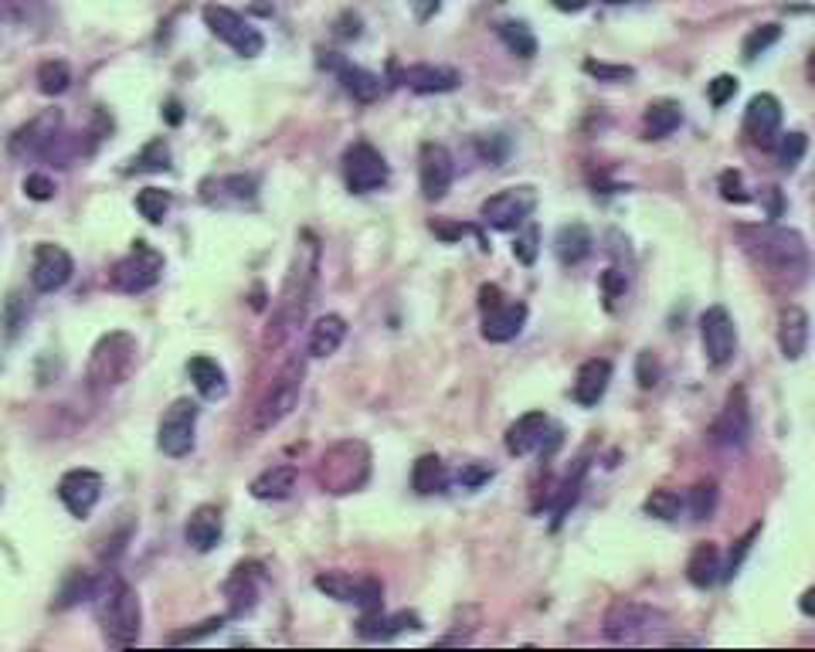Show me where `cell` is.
Masks as SVG:
<instances>
[{
  "label": "cell",
  "instance_id": "63",
  "mask_svg": "<svg viewBox=\"0 0 815 652\" xmlns=\"http://www.w3.org/2000/svg\"><path fill=\"white\" fill-rule=\"evenodd\" d=\"M0 503H4V483H0Z\"/></svg>",
  "mask_w": 815,
  "mask_h": 652
},
{
  "label": "cell",
  "instance_id": "13",
  "mask_svg": "<svg viewBox=\"0 0 815 652\" xmlns=\"http://www.w3.org/2000/svg\"><path fill=\"white\" fill-rule=\"evenodd\" d=\"M316 588L323 591L333 602H347L357 605L364 612H377L384 602V585L377 578H354L347 571H323L316 574Z\"/></svg>",
  "mask_w": 815,
  "mask_h": 652
},
{
  "label": "cell",
  "instance_id": "35",
  "mask_svg": "<svg viewBox=\"0 0 815 652\" xmlns=\"http://www.w3.org/2000/svg\"><path fill=\"white\" fill-rule=\"evenodd\" d=\"M449 483H452V473L439 456H422L415 462V469H411V489H415L418 496L445 493Z\"/></svg>",
  "mask_w": 815,
  "mask_h": 652
},
{
  "label": "cell",
  "instance_id": "28",
  "mask_svg": "<svg viewBox=\"0 0 815 652\" xmlns=\"http://www.w3.org/2000/svg\"><path fill=\"white\" fill-rule=\"evenodd\" d=\"M544 435H547V415L544 411H527V415H520L517 422L506 428V452H510V456H530V452L544 445Z\"/></svg>",
  "mask_w": 815,
  "mask_h": 652
},
{
  "label": "cell",
  "instance_id": "45",
  "mask_svg": "<svg viewBox=\"0 0 815 652\" xmlns=\"http://www.w3.org/2000/svg\"><path fill=\"white\" fill-rule=\"evenodd\" d=\"M0 17L14 24H34L45 17V4L41 0H0Z\"/></svg>",
  "mask_w": 815,
  "mask_h": 652
},
{
  "label": "cell",
  "instance_id": "27",
  "mask_svg": "<svg viewBox=\"0 0 815 652\" xmlns=\"http://www.w3.org/2000/svg\"><path fill=\"white\" fill-rule=\"evenodd\" d=\"M778 347H782L785 360H799L809 347V313L802 306L788 303L778 313Z\"/></svg>",
  "mask_w": 815,
  "mask_h": 652
},
{
  "label": "cell",
  "instance_id": "56",
  "mask_svg": "<svg viewBox=\"0 0 815 652\" xmlns=\"http://www.w3.org/2000/svg\"><path fill=\"white\" fill-rule=\"evenodd\" d=\"M489 476H493V473H489V469H473V466H469L466 473H459V479H462V483H466V486H479V483H486Z\"/></svg>",
  "mask_w": 815,
  "mask_h": 652
},
{
  "label": "cell",
  "instance_id": "22",
  "mask_svg": "<svg viewBox=\"0 0 815 652\" xmlns=\"http://www.w3.org/2000/svg\"><path fill=\"white\" fill-rule=\"evenodd\" d=\"M99 496H102V476L92 473V469H72V473H65L62 479H58V500H62L65 510L79 520H85L92 510H96Z\"/></svg>",
  "mask_w": 815,
  "mask_h": 652
},
{
  "label": "cell",
  "instance_id": "5",
  "mask_svg": "<svg viewBox=\"0 0 815 652\" xmlns=\"http://www.w3.org/2000/svg\"><path fill=\"white\" fill-rule=\"evenodd\" d=\"M136 354H140V347H136L133 333H126V330L106 333V337L92 347L89 367H85V381H89V388L99 394L123 388L136 371Z\"/></svg>",
  "mask_w": 815,
  "mask_h": 652
},
{
  "label": "cell",
  "instance_id": "23",
  "mask_svg": "<svg viewBox=\"0 0 815 652\" xmlns=\"http://www.w3.org/2000/svg\"><path fill=\"white\" fill-rule=\"evenodd\" d=\"M394 79L405 85V89L418 92V96H439V92L459 89L462 75L456 68H445V65H408V68H394Z\"/></svg>",
  "mask_w": 815,
  "mask_h": 652
},
{
  "label": "cell",
  "instance_id": "9",
  "mask_svg": "<svg viewBox=\"0 0 815 652\" xmlns=\"http://www.w3.org/2000/svg\"><path fill=\"white\" fill-rule=\"evenodd\" d=\"M605 636L619 646H639V642H656L659 632L666 629V615L649 605L636 602H615L605 612Z\"/></svg>",
  "mask_w": 815,
  "mask_h": 652
},
{
  "label": "cell",
  "instance_id": "38",
  "mask_svg": "<svg viewBox=\"0 0 815 652\" xmlns=\"http://www.w3.org/2000/svg\"><path fill=\"white\" fill-rule=\"evenodd\" d=\"M160 170H170V143L150 140L147 147L130 160L126 174H160Z\"/></svg>",
  "mask_w": 815,
  "mask_h": 652
},
{
  "label": "cell",
  "instance_id": "1",
  "mask_svg": "<svg viewBox=\"0 0 815 652\" xmlns=\"http://www.w3.org/2000/svg\"><path fill=\"white\" fill-rule=\"evenodd\" d=\"M316 269H320V245L313 242V235H303V245L296 248L289 276L282 282V293L276 310L269 316V326L262 333V347L276 350L296 333V326L306 320L313 303V286H316Z\"/></svg>",
  "mask_w": 815,
  "mask_h": 652
},
{
  "label": "cell",
  "instance_id": "37",
  "mask_svg": "<svg viewBox=\"0 0 815 652\" xmlns=\"http://www.w3.org/2000/svg\"><path fill=\"white\" fill-rule=\"evenodd\" d=\"M255 568H245V564H238L235 574H231V581L225 585L228 598H231V615H245L255 608V598H259V588H255Z\"/></svg>",
  "mask_w": 815,
  "mask_h": 652
},
{
  "label": "cell",
  "instance_id": "30",
  "mask_svg": "<svg viewBox=\"0 0 815 652\" xmlns=\"http://www.w3.org/2000/svg\"><path fill=\"white\" fill-rule=\"evenodd\" d=\"M296 479H299L296 466H269L265 473H259L252 479L248 493H252L255 500H265V503H269V500H286V496H293Z\"/></svg>",
  "mask_w": 815,
  "mask_h": 652
},
{
  "label": "cell",
  "instance_id": "36",
  "mask_svg": "<svg viewBox=\"0 0 815 652\" xmlns=\"http://www.w3.org/2000/svg\"><path fill=\"white\" fill-rule=\"evenodd\" d=\"M591 245H595L591 242V231L585 225H578V221H574V225H564L554 238V252L564 265L585 262L591 255Z\"/></svg>",
  "mask_w": 815,
  "mask_h": 652
},
{
  "label": "cell",
  "instance_id": "53",
  "mask_svg": "<svg viewBox=\"0 0 815 652\" xmlns=\"http://www.w3.org/2000/svg\"><path fill=\"white\" fill-rule=\"evenodd\" d=\"M758 534H761V527H751L748 534L737 540V551H731V561H727V568H724V578H734V574L741 571V561L748 557V551L754 547V537H758Z\"/></svg>",
  "mask_w": 815,
  "mask_h": 652
},
{
  "label": "cell",
  "instance_id": "57",
  "mask_svg": "<svg viewBox=\"0 0 815 652\" xmlns=\"http://www.w3.org/2000/svg\"><path fill=\"white\" fill-rule=\"evenodd\" d=\"M551 4L557 7V11H564V14H578V11H585L591 0H551Z\"/></svg>",
  "mask_w": 815,
  "mask_h": 652
},
{
  "label": "cell",
  "instance_id": "7",
  "mask_svg": "<svg viewBox=\"0 0 815 652\" xmlns=\"http://www.w3.org/2000/svg\"><path fill=\"white\" fill-rule=\"evenodd\" d=\"M303 377H306L303 360H289V364L276 374V381L265 388L259 405L252 408V422H248V428H252L255 435L272 432L279 422H286V418L293 415L299 394H303Z\"/></svg>",
  "mask_w": 815,
  "mask_h": 652
},
{
  "label": "cell",
  "instance_id": "24",
  "mask_svg": "<svg viewBox=\"0 0 815 652\" xmlns=\"http://www.w3.org/2000/svg\"><path fill=\"white\" fill-rule=\"evenodd\" d=\"M323 65L330 68V72H337L343 92H347L354 102H360V106H371V102L381 99V92H384L381 75L367 72V68H360V65L343 62V58H323Z\"/></svg>",
  "mask_w": 815,
  "mask_h": 652
},
{
  "label": "cell",
  "instance_id": "12",
  "mask_svg": "<svg viewBox=\"0 0 815 652\" xmlns=\"http://www.w3.org/2000/svg\"><path fill=\"white\" fill-rule=\"evenodd\" d=\"M479 310H483V340L489 343L513 340L523 330V323H527V306L506 303L496 286L479 289Z\"/></svg>",
  "mask_w": 815,
  "mask_h": 652
},
{
  "label": "cell",
  "instance_id": "17",
  "mask_svg": "<svg viewBox=\"0 0 815 652\" xmlns=\"http://www.w3.org/2000/svg\"><path fill=\"white\" fill-rule=\"evenodd\" d=\"M700 340H703V354L714 367H724L734 360L737 350V330L734 320L724 306H710L707 313L700 316Z\"/></svg>",
  "mask_w": 815,
  "mask_h": 652
},
{
  "label": "cell",
  "instance_id": "41",
  "mask_svg": "<svg viewBox=\"0 0 815 652\" xmlns=\"http://www.w3.org/2000/svg\"><path fill=\"white\" fill-rule=\"evenodd\" d=\"M170 208H174V197H170V191H160V187H143V191L136 194V211H140L150 225H160V221L170 214Z\"/></svg>",
  "mask_w": 815,
  "mask_h": 652
},
{
  "label": "cell",
  "instance_id": "14",
  "mask_svg": "<svg viewBox=\"0 0 815 652\" xmlns=\"http://www.w3.org/2000/svg\"><path fill=\"white\" fill-rule=\"evenodd\" d=\"M534 208H537L534 187H506V191L486 197L483 208H479V218H483V225L496 231H513L534 214Z\"/></svg>",
  "mask_w": 815,
  "mask_h": 652
},
{
  "label": "cell",
  "instance_id": "16",
  "mask_svg": "<svg viewBox=\"0 0 815 652\" xmlns=\"http://www.w3.org/2000/svg\"><path fill=\"white\" fill-rule=\"evenodd\" d=\"M201 201L208 204V208H255V201H259V180L252 174H225V177H208L201 180Z\"/></svg>",
  "mask_w": 815,
  "mask_h": 652
},
{
  "label": "cell",
  "instance_id": "62",
  "mask_svg": "<svg viewBox=\"0 0 815 652\" xmlns=\"http://www.w3.org/2000/svg\"><path fill=\"white\" fill-rule=\"evenodd\" d=\"M605 4H629V0H605Z\"/></svg>",
  "mask_w": 815,
  "mask_h": 652
},
{
  "label": "cell",
  "instance_id": "61",
  "mask_svg": "<svg viewBox=\"0 0 815 652\" xmlns=\"http://www.w3.org/2000/svg\"><path fill=\"white\" fill-rule=\"evenodd\" d=\"M809 79L815 82V51H812V58H809Z\"/></svg>",
  "mask_w": 815,
  "mask_h": 652
},
{
  "label": "cell",
  "instance_id": "29",
  "mask_svg": "<svg viewBox=\"0 0 815 652\" xmlns=\"http://www.w3.org/2000/svg\"><path fill=\"white\" fill-rule=\"evenodd\" d=\"M187 374H191V381H194V388L201 398H208V401H218V398H225L228 394V377L225 371H221V364L214 357H204V354H197L187 360Z\"/></svg>",
  "mask_w": 815,
  "mask_h": 652
},
{
  "label": "cell",
  "instance_id": "33",
  "mask_svg": "<svg viewBox=\"0 0 815 652\" xmlns=\"http://www.w3.org/2000/svg\"><path fill=\"white\" fill-rule=\"evenodd\" d=\"M405 629H422V619H418L415 612L381 615V608H377V612H364V619H360V636L364 639H388Z\"/></svg>",
  "mask_w": 815,
  "mask_h": 652
},
{
  "label": "cell",
  "instance_id": "19",
  "mask_svg": "<svg viewBox=\"0 0 815 652\" xmlns=\"http://www.w3.org/2000/svg\"><path fill=\"white\" fill-rule=\"evenodd\" d=\"M72 272H75V262H72V255H68L62 245L41 242L38 248H34L31 286L38 289V293H58L62 286H68Z\"/></svg>",
  "mask_w": 815,
  "mask_h": 652
},
{
  "label": "cell",
  "instance_id": "32",
  "mask_svg": "<svg viewBox=\"0 0 815 652\" xmlns=\"http://www.w3.org/2000/svg\"><path fill=\"white\" fill-rule=\"evenodd\" d=\"M683 123V106L673 99H659L652 102L646 109V116H642V130H646V140H666V136H673L680 130Z\"/></svg>",
  "mask_w": 815,
  "mask_h": 652
},
{
  "label": "cell",
  "instance_id": "11",
  "mask_svg": "<svg viewBox=\"0 0 815 652\" xmlns=\"http://www.w3.org/2000/svg\"><path fill=\"white\" fill-rule=\"evenodd\" d=\"M197 401L191 398H177L174 405L163 411L160 428H157V445L163 456L170 459H184L191 456L194 449V432H197Z\"/></svg>",
  "mask_w": 815,
  "mask_h": 652
},
{
  "label": "cell",
  "instance_id": "18",
  "mask_svg": "<svg viewBox=\"0 0 815 652\" xmlns=\"http://www.w3.org/2000/svg\"><path fill=\"white\" fill-rule=\"evenodd\" d=\"M456 177V160L442 143H422L418 150V184L428 201H442Z\"/></svg>",
  "mask_w": 815,
  "mask_h": 652
},
{
  "label": "cell",
  "instance_id": "52",
  "mask_svg": "<svg viewBox=\"0 0 815 652\" xmlns=\"http://www.w3.org/2000/svg\"><path fill=\"white\" fill-rule=\"evenodd\" d=\"M24 194H28L31 201H51V197H55V180L45 174H28L24 177Z\"/></svg>",
  "mask_w": 815,
  "mask_h": 652
},
{
  "label": "cell",
  "instance_id": "55",
  "mask_svg": "<svg viewBox=\"0 0 815 652\" xmlns=\"http://www.w3.org/2000/svg\"><path fill=\"white\" fill-rule=\"evenodd\" d=\"M602 293H605V303L612 306L615 299H622L625 296V276L619 269H608L602 272Z\"/></svg>",
  "mask_w": 815,
  "mask_h": 652
},
{
  "label": "cell",
  "instance_id": "31",
  "mask_svg": "<svg viewBox=\"0 0 815 652\" xmlns=\"http://www.w3.org/2000/svg\"><path fill=\"white\" fill-rule=\"evenodd\" d=\"M343 340H347V320L337 313H326L313 323L306 350H310V357H330L343 347Z\"/></svg>",
  "mask_w": 815,
  "mask_h": 652
},
{
  "label": "cell",
  "instance_id": "40",
  "mask_svg": "<svg viewBox=\"0 0 815 652\" xmlns=\"http://www.w3.org/2000/svg\"><path fill=\"white\" fill-rule=\"evenodd\" d=\"M496 34H500L503 45L510 48L513 55H520V58H534L537 55V38L523 21H503L500 28H496Z\"/></svg>",
  "mask_w": 815,
  "mask_h": 652
},
{
  "label": "cell",
  "instance_id": "26",
  "mask_svg": "<svg viewBox=\"0 0 815 652\" xmlns=\"http://www.w3.org/2000/svg\"><path fill=\"white\" fill-rule=\"evenodd\" d=\"M608 381H612V364H608L605 357H591L585 364L578 367V377H574V401H578L581 408H595L598 401L605 398L608 391Z\"/></svg>",
  "mask_w": 815,
  "mask_h": 652
},
{
  "label": "cell",
  "instance_id": "47",
  "mask_svg": "<svg viewBox=\"0 0 815 652\" xmlns=\"http://www.w3.org/2000/svg\"><path fill=\"white\" fill-rule=\"evenodd\" d=\"M805 133H785L782 140H778V163H782L785 170H795L805 157Z\"/></svg>",
  "mask_w": 815,
  "mask_h": 652
},
{
  "label": "cell",
  "instance_id": "50",
  "mask_svg": "<svg viewBox=\"0 0 815 652\" xmlns=\"http://www.w3.org/2000/svg\"><path fill=\"white\" fill-rule=\"evenodd\" d=\"M737 96V79L734 75H717L714 82L707 85V99H710V106H727Z\"/></svg>",
  "mask_w": 815,
  "mask_h": 652
},
{
  "label": "cell",
  "instance_id": "59",
  "mask_svg": "<svg viewBox=\"0 0 815 652\" xmlns=\"http://www.w3.org/2000/svg\"><path fill=\"white\" fill-rule=\"evenodd\" d=\"M799 608H802L805 615H809V619H815V585L799 598Z\"/></svg>",
  "mask_w": 815,
  "mask_h": 652
},
{
  "label": "cell",
  "instance_id": "39",
  "mask_svg": "<svg viewBox=\"0 0 815 652\" xmlns=\"http://www.w3.org/2000/svg\"><path fill=\"white\" fill-rule=\"evenodd\" d=\"M720 503V489L714 479H700V483L690 486V496H686V510H690L693 520H710L717 513Z\"/></svg>",
  "mask_w": 815,
  "mask_h": 652
},
{
  "label": "cell",
  "instance_id": "2",
  "mask_svg": "<svg viewBox=\"0 0 815 652\" xmlns=\"http://www.w3.org/2000/svg\"><path fill=\"white\" fill-rule=\"evenodd\" d=\"M92 602H96L102 632H106V642L116 649L133 646L140 639V625H143V612H140V598L136 591L126 585L119 574H102L96 581V591H92Z\"/></svg>",
  "mask_w": 815,
  "mask_h": 652
},
{
  "label": "cell",
  "instance_id": "46",
  "mask_svg": "<svg viewBox=\"0 0 815 652\" xmlns=\"http://www.w3.org/2000/svg\"><path fill=\"white\" fill-rule=\"evenodd\" d=\"M778 38H782V28H778V24H761V28H754L748 38H744V45H741L744 62H754L758 55H765V51L775 45Z\"/></svg>",
  "mask_w": 815,
  "mask_h": 652
},
{
  "label": "cell",
  "instance_id": "54",
  "mask_svg": "<svg viewBox=\"0 0 815 652\" xmlns=\"http://www.w3.org/2000/svg\"><path fill=\"white\" fill-rule=\"evenodd\" d=\"M720 194H724V201H751V194H744V184H741V174H734V170H727V174H720Z\"/></svg>",
  "mask_w": 815,
  "mask_h": 652
},
{
  "label": "cell",
  "instance_id": "43",
  "mask_svg": "<svg viewBox=\"0 0 815 652\" xmlns=\"http://www.w3.org/2000/svg\"><path fill=\"white\" fill-rule=\"evenodd\" d=\"M68 85H72V72H68L62 58L45 62L38 68V89L45 92V96H62V92H68Z\"/></svg>",
  "mask_w": 815,
  "mask_h": 652
},
{
  "label": "cell",
  "instance_id": "48",
  "mask_svg": "<svg viewBox=\"0 0 815 652\" xmlns=\"http://www.w3.org/2000/svg\"><path fill=\"white\" fill-rule=\"evenodd\" d=\"M537 252H540V231H537V225H527L517 235V242H513V255H517V262H523V265H534Z\"/></svg>",
  "mask_w": 815,
  "mask_h": 652
},
{
  "label": "cell",
  "instance_id": "58",
  "mask_svg": "<svg viewBox=\"0 0 815 652\" xmlns=\"http://www.w3.org/2000/svg\"><path fill=\"white\" fill-rule=\"evenodd\" d=\"M435 11H439V0H415V14L422 17V21L425 17H432Z\"/></svg>",
  "mask_w": 815,
  "mask_h": 652
},
{
  "label": "cell",
  "instance_id": "49",
  "mask_svg": "<svg viewBox=\"0 0 815 652\" xmlns=\"http://www.w3.org/2000/svg\"><path fill=\"white\" fill-rule=\"evenodd\" d=\"M585 72L595 75L598 82H625V79H632V75H636L629 65H605V62H595V58H588V62H585Z\"/></svg>",
  "mask_w": 815,
  "mask_h": 652
},
{
  "label": "cell",
  "instance_id": "44",
  "mask_svg": "<svg viewBox=\"0 0 815 652\" xmlns=\"http://www.w3.org/2000/svg\"><path fill=\"white\" fill-rule=\"evenodd\" d=\"M683 510V500L673 493V489H652L646 496V513L656 520H676Z\"/></svg>",
  "mask_w": 815,
  "mask_h": 652
},
{
  "label": "cell",
  "instance_id": "10",
  "mask_svg": "<svg viewBox=\"0 0 815 652\" xmlns=\"http://www.w3.org/2000/svg\"><path fill=\"white\" fill-rule=\"evenodd\" d=\"M204 24H208V31L214 34V38L225 41L235 55H242V58L262 55V48H265L262 31L252 28V24H248L238 11H231V7L208 4V7H204Z\"/></svg>",
  "mask_w": 815,
  "mask_h": 652
},
{
  "label": "cell",
  "instance_id": "51",
  "mask_svg": "<svg viewBox=\"0 0 815 652\" xmlns=\"http://www.w3.org/2000/svg\"><path fill=\"white\" fill-rule=\"evenodd\" d=\"M636 381H639V388H656L659 384V360L649 354V350H642V354L636 357Z\"/></svg>",
  "mask_w": 815,
  "mask_h": 652
},
{
  "label": "cell",
  "instance_id": "34",
  "mask_svg": "<svg viewBox=\"0 0 815 652\" xmlns=\"http://www.w3.org/2000/svg\"><path fill=\"white\" fill-rule=\"evenodd\" d=\"M686 578L693 588H714L724 578V564H720V551L714 544H700L686 561Z\"/></svg>",
  "mask_w": 815,
  "mask_h": 652
},
{
  "label": "cell",
  "instance_id": "3",
  "mask_svg": "<svg viewBox=\"0 0 815 652\" xmlns=\"http://www.w3.org/2000/svg\"><path fill=\"white\" fill-rule=\"evenodd\" d=\"M11 153L21 160H48L55 167H72L79 143L72 140V133H65L62 113L58 109H45L41 116H34L28 126H21L11 136Z\"/></svg>",
  "mask_w": 815,
  "mask_h": 652
},
{
  "label": "cell",
  "instance_id": "8",
  "mask_svg": "<svg viewBox=\"0 0 815 652\" xmlns=\"http://www.w3.org/2000/svg\"><path fill=\"white\" fill-rule=\"evenodd\" d=\"M163 279V255L150 242H133L130 252L109 269V289L123 296H143Z\"/></svg>",
  "mask_w": 815,
  "mask_h": 652
},
{
  "label": "cell",
  "instance_id": "20",
  "mask_svg": "<svg viewBox=\"0 0 815 652\" xmlns=\"http://www.w3.org/2000/svg\"><path fill=\"white\" fill-rule=\"evenodd\" d=\"M710 439L724 449H741L751 439V408H748V394L744 388H734L727 394V405L720 411V418L710 428Z\"/></svg>",
  "mask_w": 815,
  "mask_h": 652
},
{
  "label": "cell",
  "instance_id": "6",
  "mask_svg": "<svg viewBox=\"0 0 815 652\" xmlns=\"http://www.w3.org/2000/svg\"><path fill=\"white\" fill-rule=\"evenodd\" d=\"M737 235L744 238V248L758 265H765L768 272H799L805 269V238L792 228H741Z\"/></svg>",
  "mask_w": 815,
  "mask_h": 652
},
{
  "label": "cell",
  "instance_id": "25",
  "mask_svg": "<svg viewBox=\"0 0 815 652\" xmlns=\"http://www.w3.org/2000/svg\"><path fill=\"white\" fill-rule=\"evenodd\" d=\"M184 537H187V544H191L194 551H201V554L214 551V547L221 544V537H225V517H221L218 506H211V503L197 506L191 517H187Z\"/></svg>",
  "mask_w": 815,
  "mask_h": 652
},
{
  "label": "cell",
  "instance_id": "21",
  "mask_svg": "<svg viewBox=\"0 0 815 652\" xmlns=\"http://www.w3.org/2000/svg\"><path fill=\"white\" fill-rule=\"evenodd\" d=\"M778 130H782V102L771 92H761L744 109V136L758 147L771 150L778 143Z\"/></svg>",
  "mask_w": 815,
  "mask_h": 652
},
{
  "label": "cell",
  "instance_id": "60",
  "mask_svg": "<svg viewBox=\"0 0 815 652\" xmlns=\"http://www.w3.org/2000/svg\"><path fill=\"white\" fill-rule=\"evenodd\" d=\"M167 119H170V123H180V119H184V113H180V102H177V99H170V102H167Z\"/></svg>",
  "mask_w": 815,
  "mask_h": 652
},
{
  "label": "cell",
  "instance_id": "4",
  "mask_svg": "<svg viewBox=\"0 0 815 652\" xmlns=\"http://www.w3.org/2000/svg\"><path fill=\"white\" fill-rule=\"evenodd\" d=\"M371 479V449L360 439L333 442L316 462V483L330 496L357 493Z\"/></svg>",
  "mask_w": 815,
  "mask_h": 652
},
{
  "label": "cell",
  "instance_id": "15",
  "mask_svg": "<svg viewBox=\"0 0 815 652\" xmlns=\"http://www.w3.org/2000/svg\"><path fill=\"white\" fill-rule=\"evenodd\" d=\"M343 180L354 194H371L391 180V167L371 143H354L343 153Z\"/></svg>",
  "mask_w": 815,
  "mask_h": 652
},
{
  "label": "cell",
  "instance_id": "42",
  "mask_svg": "<svg viewBox=\"0 0 815 652\" xmlns=\"http://www.w3.org/2000/svg\"><path fill=\"white\" fill-rule=\"evenodd\" d=\"M96 581L99 578H92V574L72 571V574H68V581L62 585V591H58L55 608H72V605H79L82 598H92V591H96Z\"/></svg>",
  "mask_w": 815,
  "mask_h": 652
}]
</instances>
